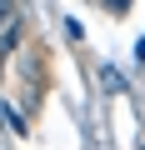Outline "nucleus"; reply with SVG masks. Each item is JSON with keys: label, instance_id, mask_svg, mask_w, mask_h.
Segmentation results:
<instances>
[{"label": "nucleus", "instance_id": "obj_1", "mask_svg": "<svg viewBox=\"0 0 145 150\" xmlns=\"http://www.w3.org/2000/svg\"><path fill=\"white\" fill-rule=\"evenodd\" d=\"M20 35H25V20H20V10H15V15H10L5 25H0V60H5V55H10L15 45H20Z\"/></svg>", "mask_w": 145, "mask_h": 150}, {"label": "nucleus", "instance_id": "obj_2", "mask_svg": "<svg viewBox=\"0 0 145 150\" xmlns=\"http://www.w3.org/2000/svg\"><path fill=\"white\" fill-rule=\"evenodd\" d=\"M0 115H5V125H10V130H15V135H25V120H20V115H15V110H5V105H0Z\"/></svg>", "mask_w": 145, "mask_h": 150}, {"label": "nucleus", "instance_id": "obj_3", "mask_svg": "<svg viewBox=\"0 0 145 150\" xmlns=\"http://www.w3.org/2000/svg\"><path fill=\"white\" fill-rule=\"evenodd\" d=\"M100 80H105V85H110V90H125V80H120V75H115V70H110V65H105V70H100Z\"/></svg>", "mask_w": 145, "mask_h": 150}, {"label": "nucleus", "instance_id": "obj_4", "mask_svg": "<svg viewBox=\"0 0 145 150\" xmlns=\"http://www.w3.org/2000/svg\"><path fill=\"white\" fill-rule=\"evenodd\" d=\"M10 15H15V0H0V25H5Z\"/></svg>", "mask_w": 145, "mask_h": 150}, {"label": "nucleus", "instance_id": "obj_5", "mask_svg": "<svg viewBox=\"0 0 145 150\" xmlns=\"http://www.w3.org/2000/svg\"><path fill=\"white\" fill-rule=\"evenodd\" d=\"M135 60H140V65H145V35H140V40H135Z\"/></svg>", "mask_w": 145, "mask_h": 150}]
</instances>
